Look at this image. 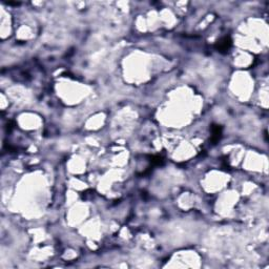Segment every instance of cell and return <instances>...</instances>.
<instances>
[{
  "label": "cell",
  "mask_w": 269,
  "mask_h": 269,
  "mask_svg": "<svg viewBox=\"0 0 269 269\" xmlns=\"http://www.w3.org/2000/svg\"><path fill=\"white\" fill-rule=\"evenodd\" d=\"M230 44H231V42H230L229 38H227V37H226V38L223 39L222 41L219 42V46H218V47H219L220 50H226L229 49Z\"/></svg>",
  "instance_id": "cell-1"
}]
</instances>
